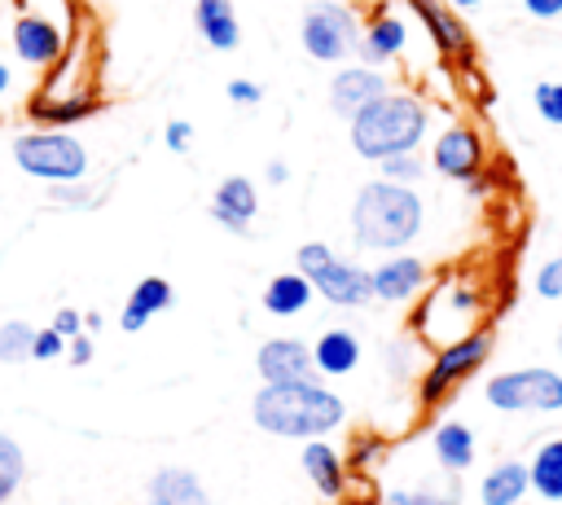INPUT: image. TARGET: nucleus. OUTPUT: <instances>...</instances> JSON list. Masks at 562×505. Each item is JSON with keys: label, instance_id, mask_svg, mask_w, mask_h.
I'll list each match as a JSON object with an SVG mask.
<instances>
[{"label": "nucleus", "instance_id": "obj_1", "mask_svg": "<svg viewBox=\"0 0 562 505\" xmlns=\"http://www.w3.org/2000/svg\"><path fill=\"white\" fill-rule=\"evenodd\" d=\"M250 422L277 439H325L347 422V404L325 382H263L250 400Z\"/></svg>", "mask_w": 562, "mask_h": 505}, {"label": "nucleus", "instance_id": "obj_2", "mask_svg": "<svg viewBox=\"0 0 562 505\" xmlns=\"http://www.w3.org/2000/svg\"><path fill=\"white\" fill-rule=\"evenodd\" d=\"M426 224V206L422 193L408 184H391V180H364L356 189L351 202V237L360 250H378V255H395L408 250L422 237Z\"/></svg>", "mask_w": 562, "mask_h": 505}, {"label": "nucleus", "instance_id": "obj_3", "mask_svg": "<svg viewBox=\"0 0 562 505\" xmlns=\"http://www.w3.org/2000/svg\"><path fill=\"white\" fill-rule=\"evenodd\" d=\"M351 127V149L364 162H382L391 154H413L422 149L426 132H430V110L417 92L404 88H386L378 101H369L356 119H347Z\"/></svg>", "mask_w": 562, "mask_h": 505}, {"label": "nucleus", "instance_id": "obj_4", "mask_svg": "<svg viewBox=\"0 0 562 505\" xmlns=\"http://www.w3.org/2000/svg\"><path fill=\"white\" fill-rule=\"evenodd\" d=\"M13 162L22 176L31 180H44V184H70V180H83L92 158H88V145L66 132V127H31V132H18L13 145H9Z\"/></svg>", "mask_w": 562, "mask_h": 505}, {"label": "nucleus", "instance_id": "obj_5", "mask_svg": "<svg viewBox=\"0 0 562 505\" xmlns=\"http://www.w3.org/2000/svg\"><path fill=\"white\" fill-rule=\"evenodd\" d=\"M492 351H496V334H492V329H470L465 338L435 347L426 373L417 378V400H422V408H435V404H443L457 386H465V382L492 360Z\"/></svg>", "mask_w": 562, "mask_h": 505}, {"label": "nucleus", "instance_id": "obj_6", "mask_svg": "<svg viewBox=\"0 0 562 505\" xmlns=\"http://www.w3.org/2000/svg\"><path fill=\"white\" fill-rule=\"evenodd\" d=\"M360 13L342 0H312L299 18V44L312 61H329V66H342L356 57V44H360Z\"/></svg>", "mask_w": 562, "mask_h": 505}, {"label": "nucleus", "instance_id": "obj_7", "mask_svg": "<svg viewBox=\"0 0 562 505\" xmlns=\"http://www.w3.org/2000/svg\"><path fill=\"white\" fill-rule=\"evenodd\" d=\"M479 312H483L479 285H474L470 277H448V281H439V285L430 290V299L422 303V312H417L413 325H417V334H422L426 343L443 347V343H457V338H465L470 329H479V325H474Z\"/></svg>", "mask_w": 562, "mask_h": 505}, {"label": "nucleus", "instance_id": "obj_8", "mask_svg": "<svg viewBox=\"0 0 562 505\" xmlns=\"http://www.w3.org/2000/svg\"><path fill=\"white\" fill-rule=\"evenodd\" d=\"M483 400L496 413H562V373L549 364L505 369L483 382Z\"/></svg>", "mask_w": 562, "mask_h": 505}, {"label": "nucleus", "instance_id": "obj_9", "mask_svg": "<svg viewBox=\"0 0 562 505\" xmlns=\"http://www.w3.org/2000/svg\"><path fill=\"white\" fill-rule=\"evenodd\" d=\"M430 171L443 176V180H457V184H470L487 171V145L479 136V127L470 123H448L435 141H430Z\"/></svg>", "mask_w": 562, "mask_h": 505}, {"label": "nucleus", "instance_id": "obj_10", "mask_svg": "<svg viewBox=\"0 0 562 505\" xmlns=\"http://www.w3.org/2000/svg\"><path fill=\"white\" fill-rule=\"evenodd\" d=\"M9 40H13V57L26 61V66H35V70H48V66H57L66 57V31H61V22H53L48 13H35V9L18 13Z\"/></svg>", "mask_w": 562, "mask_h": 505}, {"label": "nucleus", "instance_id": "obj_11", "mask_svg": "<svg viewBox=\"0 0 562 505\" xmlns=\"http://www.w3.org/2000/svg\"><path fill=\"white\" fill-rule=\"evenodd\" d=\"M391 88L382 66H364V61H342L329 79V110L338 119H356L369 101H378Z\"/></svg>", "mask_w": 562, "mask_h": 505}, {"label": "nucleus", "instance_id": "obj_12", "mask_svg": "<svg viewBox=\"0 0 562 505\" xmlns=\"http://www.w3.org/2000/svg\"><path fill=\"white\" fill-rule=\"evenodd\" d=\"M255 369H259L263 382H307V378H316L312 343L307 338H294V334L263 338L259 351H255Z\"/></svg>", "mask_w": 562, "mask_h": 505}, {"label": "nucleus", "instance_id": "obj_13", "mask_svg": "<svg viewBox=\"0 0 562 505\" xmlns=\"http://www.w3.org/2000/svg\"><path fill=\"white\" fill-rule=\"evenodd\" d=\"M426 281H430V268L408 250H395L378 268H369V285L378 303H408L426 290Z\"/></svg>", "mask_w": 562, "mask_h": 505}, {"label": "nucleus", "instance_id": "obj_14", "mask_svg": "<svg viewBox=\"0 0 562 505\" xmlns=\"http://www.w3.org/2000/svg\"><path fill=\"white\" fill-rule=\"evenodd\" d=\"M312 290L325 299V303H334V307H364L369 299H373V285H369V268H360V263H351V259H329V263H321L312 277Z\"/></svg>", "mask_w": 562, "mask_h": 505}, {"label": "nucleus", "instance_id": "obj_15", "mask_svg": "<svg viewBox=\"0 0 562 505\" xmlns=\"http://www.w3.org/2000/svg\"><path fill=\"white\" fill-rule=\"evenodd\" d=\"M255 215H259V189H255V180H246V176H224V180L215 184V193H211V220L224 224V228L237 233V237H255V233H250Z\"/></svg>", "mask_w": 562, "mask_h": 505}, {"label": "nucleus", "instance_id": "obj_16", "mask_svg": "<svg viewBox=\"0 0 562 505\" xmlns=\"http://www.w3.org/2000/svg\"><path fill=\"white\" fill-rule=\"evenodd\" d=\"M408 9L422 18L430 44H435L443 57H470V31H465L461 13H457L448 0H408Z\"/></svg>", "mask_w": 562, "mask_h": 505}, {"label": "nucleus", "instance_id": "obj_17", "mask_svg": "<svg viewBox=\"0 0 562 505\" xmlns=\"http://www.w3.org/2000/svg\"><path fill=\"white\" fill-rule=\"evenodd\" d=\"M404 44H408V26H404V18L391 13V9H378V13L360 26L356 57H360L364 66H386V61H395V57L404 53Z\"/></svg>", "mask_w": 562, "mask_h": 505}, {"label": "nucleus", "instance_id": "obj_18", "mask_svg": "<svg viewBox=\"0 0 562 505\" xmlns=\"http://www.w3.org/2000/svg\"><path fill=\"white\" fill-rule=\"evenodd\" d=\"M145 505H211V492L189 465H162L145 483Z\"/></svg>", "mask_w": 562, "mask_h": 505}, {"label": "nucleus", "instance_id": "obj_19", "mask_svg": "<svg viewBox=\"0 0 562 505\" xmlns=\"http://www.w3.org/2000/svg\"><path fill=\"white\" fill-rule=\"evenodd\" d=\"M171 303H176V290H171L167 277H140V281L132 285L123 312H119V329H123V334H140V329H145L158 312H167Z\"/></svg>", "mask_w": 562, "mask_h": 505}, {"label": "nucleus", "instance_id": "obj_20", "mask_svg": "<svg viewBox=\"0 0 562 505\" xmlns=\"http://www.w3.org/2000/svg\"><path fill=\"white\" fill-rule=\"evenodd\" d=\"M299 465H303V474L316 483L321 496L338 501V496L347 492V461H342V452H338L329 439H303Z\"/></svg>", "mask_w": 562, "mask_h": 505}, {"label": "nucleus", "instance_id": "obj_21", "mask_svg": "<svg viewBox=\"0 0 562 505\" xmlns=\"http://www.w3.org/2000/svg\"><path fill=\"white\" fill-rule=\"evenodd\" d=\"M193 26L202 44H211L215 53H233L241 44V22L233 0H193Z\"/></svg>", "mask_w": 562, "mask_h": 505}, {"label": "nucleus", "instance_id": "obj_22", "mask_svg": "<svg viewBox=\"0 0 562 505\" xmlns=\"http://www.w3.org/2000/svg\"><path fill=\"white\" fill-rule=\"evenodd\" d=\"M430 452H435V461H439L443 474H465V470L474 465L479 444H474V430H470L465 422L448 417V422H439V426L430 430Z\"/></svg>", "mask_w": 562, "mask_h": 505}, {"label": "nucleus", "instance_id": "obj_23", "mask_svg": "<svg viewBox=\"0 0 562 505\" xmlns=\"http://www.w3.org/2000/svg\"><path fill=\"white\" fill-rule=\"evenodd\" d=\"M101 110V97H88V92H66V97H48V92H40V97H31V119L40 123V127H75V123H83V119H92Z\"/></svg>", "mask_w": 562, "mask_h": 505}, {"label": "nucleus", "instance_id": "obj_24", "mask_svg": "<svg viewBox=\"0 0 562 505\" xmlns=\"http://www.w3.org/2000/svg\"><path fill=\"white\" fill-rule=\"evenodd\" d=\"M364 347L351 329H325L316 343H312V364L321 378H347L356 364H360Z\"/></svg>", "mask_w": 562, "mask_h": 505}, {"label": "nucleus", "instance_id": "obj_25", "mask_svg": "<svg viewBox=\"0 0 562 505\" xmlns=\"http://www.w3.org/2000/svg\"><path fill=\"white\" fill-rule=\"evenodd\" d=\"M531 492V479H527V461H496L483 483H479V505H522Z\"/></svg>", "mask_w": 562, "mask_h": 505}, {"label": "nucleus", "instance_id": "obj_26", "mask_svg": "<svg viewBox=\"0 0 562 505\" xmlns=\"http://www.w3.org/2000/svg\"><path fill=\"white\" fill-rule=\"evenodd\" d=\"M527 479L540 505H562V435L536 444L531 461H527Z\"/></svg>", "mask_w": 562, "mask_h": 505}, {"label": "nucleus", "instance_id": "obj_27", "mask_svg": "<svg viewBox=\"0 0 562 505\" xmlns=\"http://www.w3.org/2000/svg\"><path fill=\"white\" fill-rule=\"evenodd\" d=\"M312 281L303 272H277L268 285H263V312L272 316H299L307 303H312Z\"/></svg>", "mask_w": 562, "mask_h": 505}, {"label": "nucleus", "instance_id": "obj_28", "mask_svg": "<svg viewBox=\"0 0 562 505\" xmlns=\"http://www.w3.org/2000/svg\"><path fill=\"white\" fill-rule=\"evenodd\" d=\"M105 184H88V176L83 180H70V184H48V202L53 206H75V211H92V206H101L105 202Z\"/></svg>", "mask_w": 562, "mask_h": 505}, {"label": "nucleus", "instance_id": "obj_29", "mask_svg": "<svg viewBox=\"0 0 562 505\" xmlns=\"http://www.w3.org/2000/svg\"><path fill=\"white\" fill-rule=\"evenodd\" d=\"M426 171H430V162H426L417 149H413V154H391V158L378 162V176H382V180L408 184V189H417V184L426 180Z\"/></svg>", "mask_w": 562, "mask_h": 505}, {"label": "nucleus", "instance_id": "obj_30", "mask_svg": "<svg viewBox=\"0 0 562 505\" xmlns=\"http://www.w3.org/2000/svg\"><path fill=\"white\" fill-rule=\"evenodd\" d=\"M31 338H35V329L26 321H4L0 325V360H31Z\"/></svg>", "mask_w": 562, "mask_h": 505}, {"label": "nucleus", "instance_id": "obj_31", "mask_svg": "<svg viewBox=\"0 0 562 505\" xmlns=\"http://www.w3.org/2000/svg\"><path fill=\"white\" fill-rule=\"evenodd\" d=\"M408 505H461V483H457V474L443 479V483L408 487Z\"/></svg>", "mask_w": 562, "mask_h": 505}, {"label": "nucleus", "instance_id": "obj_32", "mask_svg": "<svg viewBox=\"0 0 562 505\" xmlns=\"http://www.w3.org/2000/svg\"><path fill=\"white\" fill-rule=\"evenodd\" d=\"M531 105H536V114H540L544 123L562 127V79H544V83H536V88H531Z\"/></svg>", "mask_w": 562, "mask_h": 505}, {"label": "nucleus", "instance_id": "obj_33", "mask_svg": "<svg viewBox=\"0 0 562 505\" xmlns=\"http://www.w3.org/2000/svg\"><path fill=\"white\" fill-rule=\"evenodd\" d=\"M536 294L540 299H562V255H553V259H544L540 268H536Z\"/></svg>", "mask_w": 562, "mask_h": 505}, {"label": "nucleus", "instance_id": "obj_34", "mask_svg": "<svg viewBox=\"0 0 562 505\" xmlns=\"http://www.w3.org/2000/svg\"><path fill=\"white\" fill-rule=\"evenodd\" d=\"M334 259V246L329 242H303L299 250H294V268L303 272V277H312L321 263H329Z\"/></svg>", "mask_w": 562, "mask_h": 505}, {"label": "nucleus", "instance_id": "obj_35", "mask_svg": "<svg viewBox=\"0 0 562 505\" xmlns=\"http://www.w3.org/2000/svg\"><path fill=\"white\" fill-rule=\"evenodd\" d=\"M57 356H66V338H61L53 325L35 329V338H31V360H57Z\"/></svg>", "mask_w": 562, "mask_h": 505}, {"label": "nucleus", "instance_id": "obj_36", "mask_svg": "<svg viewBox=\"0 0 562 505\" xmlns=\"http://www.w3.org/2000/svg\"><path fill=\"white\" fill-rule=\"evenodd\" d=\"M224 97L233 105H241V110H255L263 101V83H255V79H228L224 83Z\"/></svg>", "mask_w": 562, "mask_h": 505}, {"label": "nucleus", "instance_id": "obj_37", "mask_svg": "<svg viewBox=\"0 0 562 505\" xmlns=\"http://www.w3.org/2000/svg\"><path fill=\"white\" fill-rule=\"evenodd\" d=\"M0 474H9V479H18V483H22V474H26V457H22V448H18L13 435H0Z\"/></svg>", "mask_w": 562, "mask_h": 505}, {"label": "nucleus", "instance_id": "obj_38", "mask_svg": "<svg viewBox=\"0 0 562 505\" xmlns=\"http://www.w3.org/2000/svg\"><path fill=\"white\" fill-rule=\"evenodd\" d=\"M162 145H167L171 154H189V145H193V123H189V119H171V123L162 127Z\"/></svg>", "mask_w": 562, "mask_h": 505}, {"label": "nucleus", "instance_id": "obj_39", "mask_svg": "<svg viewBox=\"0 0 562 505\" xmlns=\"http://www.w3.org/2000/svg\"><path fill=\"white\" fill-rule=\"evenodd\" d=\"M48 325H53L61 338H75V334H83V312H79V307H57Z\"/></svg>", "mask_w": 562, "mask_h": 505}, {"label": "nucleus", "instance_id": "obj_40", "mask_svg": "<svg viewBox=\"0 0 562 505\" xmlns=\"http://www.w3.org/2000/svg\"><path fill=\"white\" fill-rule=\"evenodd\" d=\"M92 334H75V338H66V356H70V364L75 369H83V364H92Z\"/></svg>", "mask_w": 562, "mask_h": 505}, {"label": "nucleus", "instance_id": "obj_41", "mask_svg": "<svg viewBox=\"0 0 562 505\" xmlns=\"http://www.w3.org/2000/svg\"><path fill=\"white\" fill-rule=\"evenodd\" d=\"M522 13L536 22H553V18H562V0H522Z\"/></svg>", "mask_w": 562, "mask_h": 505}, {"label": "nucleus", "instance_id": "obj_42", "mask_svg": "<svg viewBox=\"0 0 562 505\" xmlns=\"http://www.w3.org/2000/svg\"><path fill=\"white\" fill-rule=\"evenodd\" d=\"M263 180H268V184H285V180H290V162H285V158H272V162L263 167Z\"/></svg>", "mask_w": 562, "mask_h": 505}, {"label": "nucleus", "instance_id": "obj_43", "mask_svg": "<svg viewBox=\"0 0 562 505\" xmlns=\"http://www.w3.org/2000/svg\"><path fill=\"white\" fill-rule=\"evenodd\" d=\"M9 88H13V66H9V61H0V101L9 97Z\"/></svg>", "mask_w": 562, "mask_h": 505}, {"label": "nucleus", "instance_id": "obj_44", "mask_svg": "<svg viewBox=\"0 0 562 505\" xmlns=\"http://www.w3.org/2000/svg\"><path fill=\"white\" fill-rule=\"evenodd\" d=\"M13 492H18V479L0 474V505H9V501H13Z\"/></svg>", "mask_w": 562, "mask_h": 505}, {"label": "nucleus", "instance_id": "obj_45", "mask_svg": "<svg viewBox=\"0 0 562 505\" xmlns=\"http://www.w3.org/2000/svg\"><path fill=\"white\" fill-rule=\"evenodd\" d=\"M101 325H105V316H101V312H83V334H97Z\"/></svg>", "mask_w": 562, "mask_h": 505}, {"label": "nucleus", "instance_id": "obj_46", "mask_svg": "<svg viewBox=\"0 0 562 505\" xmlns=\"http://www.w3.org/2000/svg\"><path fill=\"white\" fill-rule=\"evenodd\" d=\"M382 505H408V487H391V492L382 496Z\"/></svg>", "mask_w": 562, "mask_h": 505}, {"label": "nucleus", "instance_id": "obj_47", "mask_svg": "<svg viewBox=\"0 0 562 505\" xmlns=\"http://www.w3.org/2000/svg\"><path fill=\"white\" fill-rule=\"evenodd\" d=\"M448 4H452V9H479L483 0H448Z\"/></svg>", "mask_w": 562, "mask_h": 505}, {"label": "nucleus", "instance_id": "obj_48", "mask_svg": "<svg viewBox=\"0 0 562 505\" xmlns=\"http://www.w3.org/2000/svg\"><path fill=\"white\" fill-rule=\"evenodd\" d=\"M558 356H562V334H558Z\"/></svg>", "mask_w": 562, "mask_h": 505}, {"label": "nucleus", "instance_id": "obj_49", "mask_svg": "<svg viewBox=\"0 0 562 505\" xmlns=\"http://www.w3.org/2000/svg\"><path fill=\"white\" fill-rule=\"evenodd\" d=\"M351 505H360V501H351Z\"/></svg>", "mask_w": 562, "mask_h": 505}, {"label": "nucleus", "instance_id": "obj_50", "mask_svg": "<svg viewBox=\"0 0 562 505\" xmlns=\"http://www.w3.org/2000/svg\"><path fill=\"white\" fill-rule=\"evenodd\" d=\"M522 505H527V501H522ZM536 505H540V501H536Z\"/></svg>", "mask_w": 562, "mask_h": 505}, {"label": "nucleus", "instance_id": "obj_51", "mask_svg": "<svg viewBox=\"0 0 562 505\" xmlns=\"http://www.w3.org/2000/svg\"><path fill=\"white\" fill-rule=\"evenodd\" d=\"M0 364H4V360H0Z\"/></svg>", "mask_w": 562, "mask_h": 505}]
</instances>
